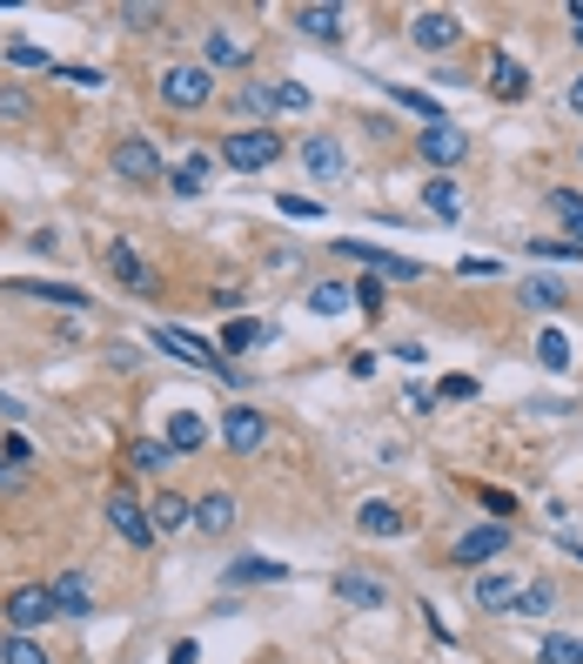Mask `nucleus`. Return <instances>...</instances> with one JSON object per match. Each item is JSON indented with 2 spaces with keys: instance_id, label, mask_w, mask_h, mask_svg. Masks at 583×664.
<instances>
[{
  "instance_id": "nucleus-1",
  "label": "nucleus",
  "mask_w": 583,
  "mask_h": 664,
  "mask_svg": "<svg viewBox=\"0 0 583 664\" xmlns=\"http://www.w3.org/2000/svg\"><path fill=\"white\" fill-rule=\"evenodd\" d=\"M154 95L169 101L175 115H195V108H208V101H215V74H208L202 61H175V67H161Z\"/></svg>"
},
{
  "instance_id": "nucleus-2",
  "label": "nucleus",
  "mask_w": 583,
  "mask_h": 664,
  "mask_svg": "<svg viewBox=\"0 0 583 664\" xmlns=\"http://www.w3.org/2000/svg\"><path fill=\"white\" fill-rule=\"evenodd\" d=\"M108 169H115L121 182H134V189H154V182H169V161H161L154 135H121V141L108 148Z\"/></svg>"
},
{
  "instance_id": "nucleus-3",
  "label": "nucleus",
  "mask_w": 583,
  "mask_h": 664,
  "mask_svg": "<svg viewBox=\"0 0 583 664\" xmlns=\"http://www.w3.org/2000/svg\"><path fill=\"white\" fill-rule=\"evenodd\" d=\"M222 161H228V169H241V175H262V169H276V161H282V135H269V128H235V135H222Z\"/></svg>"
},
{
  "instance_id": "nucleus-4",
  "label": "nucleus",
  "mask_w": 583,
  "mask_h": 664,
  "mask_svg": "<svg viewBox=\"0 0 583 664\" xmlns=\"http://www.w3.org/2000/svg\"><path fill=\"white\" fill-rule=\"evenodd\" d=\"M154 350H169V356H182V363H195L208 376H235V363L222 356V343H202V336H188V329H175V322H154Z\"/></svg>"
},
{
  "instance_id": "nucleus-5",
  "label": "nucleus",
  "mask_w": 583,
  "mask_h": 664,
  "mask_svg": "<svg viewBox=\"0 0 583 664\" xmlns=\"http://www.w3.org/2000/svg\"><path fill=\"white\" fill-rule=\"evenodd\" d=\"M222 443H228L235 457H256V450L269 443V417H262L256 403H228V409H222Z\"/></svg>"
},
{
  "instance_id": "nucleus-6",
  "label": "nucleus",
  "mask_w": 583,
  "mask_h": 664,
  "mask_svg": "<svg viewBox=\"0 0 583 664\" xmlns=\"http://www.w3.org/2000/svg\"><path fill=\"white\" fill-rule=\"evenodd\" d=\"M0 618H8V631L28 638V631H41V624L54 618V591H47V585H14L8 604H0Z\"/></svg>"
},
{
  "instance_id": "nucleus-7",
  "label": "nucleus",
  "mask_w": 583,
  "mask_h": 664,
  "mask_svg": "<svg viewBox=\"0 0 583 664\" xmlns=\"http://www.w3.org/2000/svg\"><path fill=\"white\" fill-rule=\"evenodd\" d=\"M415 154H423L436 175H450L456 161H469V135H463L456 121H436V128H423V135H415Z\"/></svg>"
},
{
  "instance_id": "nucleus-8",
  "label": "nucleus",
  "mask_w": 583,
  "mask_h": 664,
  "mask_svg": "<svg viewBox=\"0 0 583 664\" xmlns=\"http://www.w3.org/2000/svg\"><path fill=\"white\" fill-rule=\"evenodd\" d=\"M248 61H256V41H248L241 28L222 21V28L202 34V67H208V74H222V67H248Z\"/></svg>"
},
{
  "instance_id": "nucleus-9",
  "label": "nucleus",
  "mask_w": 583,
  "mask_h": 664,
  "mask_svg": "<svg viewBox=\"0 0 583 664\" xmlns=\"http://www.w3.org/2000/svg\"><path fill=\"white\" fill-rule=\"evenodd\" d=\"M409 41L423 47V54H450V47L463 41V21H456L450 8H423V14L409 21Z\"/></svg>"
},
{
  "instance_id": "nucleus-10",
  "label": "nucleus",
  "mask_w": 583,
  "mask_h": 664,
  "mask_svg": "<svg viewBox=\"0 0 583 664\" xmlns=\"http://www.w3.org/2000/svg\"><path fill=\"white\" fill-rule=\"evenodd\" d=\"M336 248H349V256H356L363 269H376V276L423 282V263H415V256H396V248H382V242H336Z\"/></svg>"
},
{
  "instance_id": "nucleus-11",
  "label": "nucleus",
  "mask_w": 583,
  "mask_h": 664,
  "mask_svg": "<svg viewBox=\"0 0 583 664\" xmlns=\"http://www.w3.org/2000/svg\"><path fill=\"white\" fill-rule=\"evenodd\" d=\"M510 550V524H476V531H463L456 537V550H450V564H489V557H504Z\"/></svg>"
},
{
  "instance_id": "nucleus-12",
  "label": "nucleus",
  "mask_w": 583,
  "mask_h": 664,
  "mask_svg": "<svg viewBox=\"0 0 583 664\" xmlns=\"http://www.w3.org/2000/svg\"><path fill=\"white\" fill-rule=\"evenodd\" d=\"M108 524H115L134 550H148V544H154V517H148V504H134L128 490H108Z\"/></svg>"
},
{
  "instance_id": "nucleus-13",
  "label": "nucleus",
  "mask_w": 583,
  "mask_h": 664,
  "mask_svg": "<svg viewBox=\"0 0 583 664\" xmlns=\"http://www.w3.org/2000/svg\"><path fill=\"white\" fill-rule=\"evenodd\" d=\"M47 591H54V618H95V585H88V570L47 577Z\"/></svg>"
},
{
  "instance_id": "nucleus-14",
  "label": "nucleus",
  "mask_w": 583,
  "mask_h": 664,
  "mask_svg": "<svg viewBox=\"0 0 583 664\" xmlns=\"http://www.w3.org/2000/svg\"><path fill=\"white\" fill-rule=\"evenodd\" d=\"M469 598H476V611H489V618H504V611H517V598H523V585L510 570H483L476 585H469Z\"/></svg>"
},
{
  "instance_id": "nucleus-15",
  "label": "nucleus",
  "mask_w": 583,
  "mask_h": 664,
  "mask_svg": "<svg viewBox=\"0 0 583 664\" xmlns=\"http://www.w3.org/2000/svg\"><path fill=\"white\" fill-rule=\"evenodd\" d=\"M336 598L356 604V611H382L389 604V585H382L376 570H336Z\"/></svg>"
},
{
  "instance_id": "nucleus-16",
  "label": "nucleus",
  "mask_w": 583,
  "mask_h": 664,
  "mask_svg": "<svg viewBox=\"0 0 583 664\" xmlns=\"http://www.w3.org/2000/svg\"><path fill=\"white\" fill-rule=\"evenodd\" d=\"M489 95H496V101H523V95H530V67H523L517 54H504V47L489 54Z\"/></svg>"
},
{
  "instance_id": "nucleus-17",
  "label": "nucleus",
  "mask_w": 583,
  "mask_h": 664,
  "mask_svg": "<svg viewBox=\"0 0 583 664\" xmlns=\"http://www.w3.org/2000/svg\"><path fill=\"white\" fill-rule=\"evenodd\" d=\"M302 169H309L315 182H343V169H349V161H343V141H336V135H309V141H302Z\"/></svg>"
},
{
  "instance_id": "nucleus-18",
  "label": "nucleus",
  "mask_w": 583,
  "mask_h": 664,
  "mask_svg": "<svg viewBox=\"0 0 583 664\" xmlns=\"http://www.w3.org/2000/svg\"><path fill=\"white\" fill-rule=\"evenodd\" d=\"M235 517H241V511H235V496H228V490L195 496V531H202V537H228V531H235Z\"/></svg>"
},
{
  "instance_id": "nucleus-19",
  "label": "nucleus",
  "mask_w": 583,
  "mask_h": 664,
  "mask_svg": "<svg viewBox=\"0 0 583 664\" xmlns=\"http://www.w3.org/2000/svg\"><path fill=\"white\" fill-rule=\"evenodd\" d=\"M108 276L128 282L134 296H154V276H148V263L134 256V242H108Z\"/></svg>"
},
{
  "instance_id": "nucleus-20",
  "label": "nucleus",
  "mask_w": 583,
  "mask_h": 664,
  "mask_svg": "<svg viewBox=\"0 0 583 664\" xmlns=\"http://www.w3.org/2000/svg\"><path fill=\"white\" fill-rule=\"evenodd\" d=\"M295 28H302L309 41H322V47H336V41L349 34V14H343V8H295Z\"/></svg>"
},
{
  "instance_id": "nucleus-21",
  "label": "nucleus",
  "mask_w": 583,
  "mask_h": 664,
  "mask_svg": "<svg viewBox=\"0 0 583 664\" xmlns=\"http://www.w3.org/2000/svg\"><path fill=\"white\" fill-rule=\"evenodd\" d=\"M356 524H363V537H402L409 531V517L396 504H382V496H369V504L356 511Z\"/></svg>"
},
{
  "instance_id": "nucleus-22",
  "label": "nucleus",
  "mask_w": 583,
  "mask_h": 664,
  "mask_svg": "<svg viewBox=\"0 0 583 664\" xmlns=\"http://www.w3.org/2000/svg\"><path fill=\"white\" fill-rule=\"evenodd\" d=\"M208 175H215V161L195 148L188 161H175V169H169V189H175V195H208Z\"/></svg>"
},
{
  "instance_id": "nucleus-23",
  "label": "nucleus",
  "mask_w": 583,
  "mask_h": 664,
  "mask_svg": "<svg viewBox=\"0 0 583 664\" xmlns=\"http://www.w3.org/2000/svg\"><path fill=\"white\" fill-rule=\"evenodd\" d=\"M148 517H154V537H161V531H182V524H195V504H188V496H175V490H154Z\"/></svg>"
},
{
  "instance_id": "nucleus-24",
  "label": "nucleus",
  "mask_w": 583,
  "mask_h": 664,
  "mask_svg": "<svg viewBox=\"0 0 583 664\" xmlns=\"http://www.w3.org/2000/svg\"><path fill=\"white\" fill-rule=\"evenodd\" d=\"M289 577V564H276V557H235L228 564V585H282Z\"/></svg>"
},
{
  "instance_id": "nucleus-25",
  "label": "nucleus",
  "mask_w": 583,
  "mask_h": 664,
  "mask_svg": "<svg viewBox=\"0 0 583 664\" xmlns=\"http://www.w3.org/2000/svg\"><path fill=\"white\" fill-rule=\"evenodd\" d=\"M202 443H208V424L195 417V409H175V417H169V450L188 457V450H202Z\"/></svg>"
},
{
  "instance_id": "nucleus-26",
  "label": "nucleus",
  "mask_w": 583,
  "mask_h": 664,
  "mask_svg": "<svg viewBox=\"0 0 583 664\" xmlns=\"http://www.w3.org/2000/svg\"><path fill=\"white\" fill-rule=\"evenodd\" d=\"M14 296H34V302H61V309H88V296H80L74 282H8Z\"/></svg>"
},
{
  "instance_id": "nucleus-27",
  "label": "nucleus",
  "mask_w": 583,
  "mask_h": 664,
  "mask_svg": "<svg viewBox=\"0 0 583 664\" xmlns=\"http://www.w3.org/2000/svg\"><path fill=\"white\" fill-rule=\"evenodd\" d=\"M423 202H430V215H443V222L463 215V189H456L450 175H430V182H423Z\"/></svg>"
},
{
  "instance_id": "nucleus-28",
  "label": "nucleus",
  "mask_w": 583,
  "mask_h": 664,
  "mask_svg": "<svg viewBox=\"0 0 583 664\" xmlns=\"http://www.w3.org/2000/svg\"><path fill=\"white\" fill-rule=\"evenodd\" d=\"M128 463H134L141 476H154V470H169V463H175V450H169V437H141V443L128 450Z\"/></svg>"
},
{
  "instance_id": "nucleus-29",
  "label": "nucleus",
  "mask_w": 583,
  "mask_h": 664,
  "mask_svg": "<svg viewBox=\"0 0 583 664\" xmlns=\"http://www.w3.org/2000/svg\"><path fill=\"white\" fill-rule=\"evenodd\" d=\"M537 664H583V638H570V631H550V638L537 644Z\"/></svg>"
},
{
  "instance_id": "nucleus-30",
  "label": "nucleus",
  "mask_w": 583,
  "mask_h": 664,
  "mask_svg": "<svg viewBox=\"0 0 583 664\" xmlns=\"http://www.w3.org/2000/svg\"><path fill=\"white\" fill-rule=\"evenodd\" d=\"M550 208H557V222L570 228V242L583 248V195H576V189H550Z\"/></svg>"
},
{
  "instance_id": "nucleus-31",
  "label": "nucleus",
  "mask_w": 583,
  "mask_h": 664,
  "mask_svg": "<svg viewBox=\"0 0 583 664\" xmlns=\"http://www.w3.org/2000/svg\"><path fill=\"white\" fill-rule=\"evenodd\" d=\"M537 363H543L550 376L570 370V336H563V329H543V336H537Z\"/></svg>"
},
{
  "instance_id": "nucleus-32",
  "label": "nucleus",
  "mask_w": 583,
  "mask_h": 664,
  "mask_svg": "<svg viewBox=\"0 0 583 664\" xmlns=\"http://www.w3.org/2000/svg\"><path fill=\"white\" fill-rule=\"evenodd\" d=\"M389 101H402V108H415V115H423L430 128L443 121V101H436V95H423V88H402V81H389Z\"/></svg>"
},
{
  "instance_id": "nucleus-33",
  "label": "nucleus",
  "mask_w": 583,
  "mask_h": 664,
  "mask_svg": "<svg viewBox=\"0 0 583 664\" xmlns=\"http://www.w3.org/2000/svg\"><path fill=\"white\" fill-rule=\"evenodd\" d=\"M262 336H269V329H262V322H248V315H235V322L222 329V356H228V350H256Z\"/></svg>"
},
{
  "instance_id": "nucleus-34",
  "label": "nucleus",
  "mask_w": 583,
  "mask_h": 664,
  "mask_svg": "<svg viewBox=\"0 0 583 664\" xmlns=\"http://www.w3.org/2000/svg\"><path fill=\"white\" fill-rule=\"evenodd\" d=\"M0 664H47V651H41L34 638H21V631H8V638H0Z\"/></svg>"
},
{
  "instance_id": "nucleus-35",
  "label": "nucleus",
  "mask_w": 583,
  "mask_h": 664,
  "mask_svg": "<svg viewBox=\"0 0 583 664\" xmlns=\"http://www.w3.org/2000/svg\"><path fill=\"white\" fill-rule=\"evenodd\" d=\"M0 121H34V101H28V88H14V81H0Z\"/></svg>"
},
{
  "instance_id": "nucleus-36",
  "label": "nucleus",
  "mask_w": 583,
  "mask_h": 664,
  "mask_svg": "<svg viewBox=\"0 0 583 664\" xmlns=\"http://www.w3.org/2000/svg\"><path fill=\"white\" fill-rule=\"evenodd\" d=\"M235 101H241V115H276V81H248Z\"/></svg>"
},
{
  "instance_id": "nucleus-37",
  "label": "nucleus",
  "mask_w": 583,
  "mask_h": 664,
  "mask_svg": "<svg viewBox=\"0 0 583 664\" xmlns=\"http://www.w3.org/2000/svg\"><path fill=\"white\" fill-rule=\"evenodd\" d=\"M8 61H14V67H47V74H61V61H54L47 47H34V41H8Z\"/></svg>"
},
{
  "instance_id": "nucleus-38",
  "label": "nucleus",
  "mask_w": 583,
  "mask_h": 664,
  "mask_svg": "<svg viewBox=\"0 0 583 664\" xmlns=\"http://www.w3.org/2000/svg\"><path fill=\"white\" fill-rule=\"evenodd\" d=\"M523 302H530V309H563V282L530 276V282H523Z\"/></svg>"
},
{
  "instance_id": "nucleus-39",
  "label": "nucleus",
  "mask_w": 583,
  "mask_h": 664,
  "mask_svg": "<svg viewBox=\"0 0 583 664\" xmlns=\"http://www.w3.org/2000/svg\"><path fill=\"white\" fill-rule=\"evenodd\" d=\"M309 309H315V315H343V309H349V289H343V282H315Z\"/></svg>"
},
{
  "instance_id": "nucleus-40",
  "label": "nucleus",
  "mask_w": 583,
  "mask_h": 664,
  "mask_svg": "<svg viewBox=\"0 0 583 664\" xmlns=\"http://www.w3.org/2000/svg\"><path fill=\"white\" fill-rule=\"evenodd\" d=\"M550 604H557V591H550V585H523V598H517V611H510V618H543Z\"/></svg>"
},
{
  "instance_id": "nucleus-41",
  "label": "nucleus",
  "mask_w": 583,
  "mask_h": 664,
  "mask_svg": "<svg viewBox=\"0 0 583 664\" xmlns=\"http://www.w3.org/2000/svg\"><path fill=\"white\" fill-rule=\"evenodd\" d=\"M0 457H8V463H14V470L28 476V463H34V443H28L21 430H8V437H0Z\"/></svg>"
},
{
  "instance_id": "nucleus-42",
  "label": "nucleus",
  "mask_w": 583,
  "mask_h": 664,
  "mask_svg": "<svg viewBox=\"0 0 583 664\" xmlns=\"http://www.w3.org/2000/svg\"><path fill=\"white\" fill-rule=\"evenodd\" d=\"M276 108L282 115H302L309 108V88H302V81H276Z\"/></svg>"
},
{
  "instance_id": "nucleus-43",
  "label": "nucleus",
  "mask_w": 583,
  "mask_h": 664,
  "mask_svg": "<svg viewBox=\"0 0 583 664\" xmlns=\"http://www.w3.org/2000/svg\"><path fill=\"white\" fill-rule=\"evenodd\" d=\"M349 296H356V309H363V315H382V282H376V276H363Z\"/></svg>"
},
{
  "instance_id": "nucleus-44",
  "label": "nucleus",
  "mask_w": 583,
  "mask_h": 664,
  "mask_svg": "<svg viewBox=\"0 0 583 664\" xmlns=\"http://www.w3.org/2000/svg\"><path fill=\"white\" fill-rule=\"evenodd\" d=\"M530 256H550V263H583L576 242H530Z\"/></svg>"
},
{
  "instance_id": "nucleus-45",
  "label": "nucleus",
  "mask_w": 583,
  "mask_h": 664,
  "mask_svg": "<svg viewBox=\"0 0 583 664\" xmlns=\"http://www.w3.org/2000/svg\"><path fill=\"white\" fill-rule=\"evenodd\" d=\"M282 215H295V222H322V202H309V195H282Z\"/></svg>"
},
{
  "instance_id": "nucleus-46",
  "label": "nucleus",
  "mask_w": 583,
  "mask_h": 664,
  "mask_svg": "<svg viewBox=\"0 0 583 664\" xmlns=\"http://www.w3.org/2000/svg\"><path fill=\"white\" fill-rule=\"evenodd\" d=\"M121 21H128V28H161V8H141V0H128Z\"/></svg>"
},
{
  "instance_id": "nucleus-47",
  "label": "nucleus",
  "mask_w": 583,
  "mask_h": 664,
  "mask_svg": "<svg viewBox=\"0 0 583 664\" xmlns=\"http://www.w3.org/2000/svg\"><path fill=\"white\" fill-rule=\"evenodd\" d=\"M483 504H489V511H496V524H504V517H510V511H517V496H510V490H483Z\"/></svg>"
},
{
  "instance_id": "nucleus-48",
  "label": "nucleus",
  "mask_w": 583,
  "mask_h": 664,
  "mask_svg": "<svg viewBox=\"0 0 583 664\" xmlns=\"http://www.w3.org/2000/svg\"><path fill=\"white\" fill-rule=\"evenodd\" d=\"M61 74L74 81V88H101V81H108V74H95V67H61Z\"/></svg>"
},
{
  "instance_id": "nucleus-49",
  "label": "nucleus",
  "mask_w": 583,
  "mask_h": 664,
  "mask_svg": "<svg viewBox=\"0 0 583 664\" xmlns=\"http://www.w3.org/2000/svg\"><path fill=\"white\" fill-rule=\"evenodd\" d=\"M28 248H41V256H54V248H61V235H54V228H34V235H28Z\"/></svg>"
},
{
  "instance_id": "nucleus-50",
  "label": "nucleus",
  "mask_w": 583,
  "mask_h": 664,
  "mask_svg": "<svg viewBox=\"0 0 583 664\" xmlns=\"http://www.w3.org/2000/svg\"><path fill=\"white\" fill-rule=\"evenodd\" d=\"M443 396H476V376H443Z\"/></svg>"
},
{
  "instance_id": "nucleus-51",
  "label": "nucleus",
  "mask_w": 583,
  "mask_h": 664,
  "mask_svg": "<svg viewBox=\"0 0 583 664\" xmlns=\"http://www.w3.org/2000/svg\"><path fill=\"white\" fill-rule=\"evenodd\" d=\"M0 490H21V470H14L8 457H0Z\"/></svg>"
},
{
  "instance_id": "nucleus-52",
  "label": "nucleus",
  "mask_w": 583,
  "mask_h": 664,
  "mask_svg": "<svg viewBox=\"0 0 583 664\" xmlns=\"http://www.w3.org/2000/svg\"><path fill=\"white\" fill-rule=\"evenodd\" d=\"M570 34H576V47H583V0H570Z\"/></svg>"
},
{
  "instance_id": "nucleus-53",
  "label": "nucleus",
  "mask_w": 583,
  "mask_h": 664,
  "mask_svg": "<svg viewBox=\"0 0 583 664\" xmlns=\"http://www.w3.org/2000/svg\"><path fill=\"white\" fill-rule=\"evenodd\" d=\"M570 115H583V74L570 81Z\"/></svg>"
}]
</instances>
